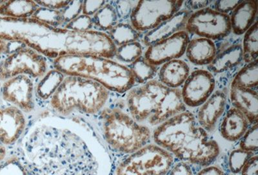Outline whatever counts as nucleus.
<instances>
[{
	"label": "nucleus",
	"instance_id": "obj_25",
	"mask_svg": "<svg viewBox=\"0 0 258 175\" xmlns=\"http://www.w3.org/2000/svg\"><path fill=\"white\" fill-rule=\"evenodd\" d=\"M66 75L54 69L45 73L41 78L40 82L36 87L37 95L43 100H47L51 98L57 88L63 81Z\"/></svg>",
	"mask_w": 258,
	"mask_h": 175
},
{
	"label": "nucleus",
	"instance_id": "obj_16",
	"mask_svg": "<svg viewBox=\"0 0 258 175\" xmlns=\"http://www.w3.org/2000/svg\"><path fill=\"white\" fill-rule=\"evenodd\" d=\"M191 14L192 13L186 9L180 10L169 20L163 22L155 29L147 32L144 38V45L149 47L154 43L183 31Z\"/></svg>",
	"mask_w": 258,
	"mask_h": 175
},
{
	"label": "nucleus",
	"instance_id": "obj_4",
	"mask_svg": "<svg viewBox=\"0 0 258 175\" xmlns=\"http://www.w3.org/2000/svg\"><path fill=\"white\" fill-rule=\"evenodd\" d=\"M109 92L94 80L66 75L50 98V105L62 116H68L76 110L95 114L104 107L109 100Z\"/></svg>",
	"mask_w": 258,
	"mask_h": 175
},
{
	"label": "nucleus",
	"instance_id": "obj_38",
	"mask_svg": "<svg viewBox=\"0 0 258 175\" xmlns=\"http://www.w3.org/2000/svg\"><path fill=\"white\" fill-rule=\"evenodd\" d=\"M137 3L138 2L133 1H116L111 4L114 7L118 19L125 20L130 18L133 9Z\"/></svg>",
	"mask_w": 258,
	"mask_h": 175
},
{
	"label": "nucleus",
	"instance_id": "obj_26",
	"mask_svg": "<svg viewBox=\"0 0 258 175\" xmlns=\"http://www.w3.org/2000/svg\"><path fill=\"white\" fill-rule=\"evenodd\" d=\"M94 27L98 31H110L118 24L116 10L112 4L106 3L93 17Z\"/></svg>",
	"mask_w": 258,
	"mask_h": 175
},
{
	"label": "nucleus",
	"instance_id": "obj_41",
	"mask_svg": "<svg viewBox=\"0 0 258 175\" xmlns=\"http://www.w3.org/2000/svg\"><path fill=\"white\" fill-rule=\"evenodd\" d=\"M39 7L53 10L60 11L66 8L71 1L67 0H45V1H35Z\"/></svg>",
	"mask_w": 258,
	"mask_h": 175
},
{
	"label": "nucleus",
	"instance_id": "obj_20",
	"mask_svg": "<svg viewBox=\"0 0 258 175\" xmlns=\"http://www.w3.org/2000/svg\"><path fill=\"white\" fill-rule=\"evenodd\" d=\"M189 74V66L185 61L174 59L162 64L158 72L159 81L169 89H178Z\"/></svg>",
	"mask_w": 258,
	"mask_h": 175
},
{
	"label": "nucleus",
	"instance_id": "obj_33",
	"mask_svg": "<svg viewBox=\"0 0 258 175\" xmlns=\"http://www.w3.org/2000/svg\"><path fill=\"white\" fill-rule=\"evenodd\" d=\"M31 18L39 21V22H42L43 24L50 25V26L54 27H63L61 10H53V9L39 7Z\"/></svg>",
	"mask_w": 258,
	"mask_h": 175
},
{
	"label": "nucleus",
	"instance_id": "obj_12",
	"mask_svg": "<svg viewBox=\"0 0 258 175\" xmlns=\"http://www.w3.org/2000/svg\"><path fill=\"white\" fill-rule=\"evenodd\" d=\"M189 36L185 31L174 34L165 40L150 46L145 53V58L153 65H162L172 60L180 58L185 54Z\"/></svg>",
	"mask_w": 258,
	"mask_h": 175
},
{
	"label": "nucleus",
	"instance_id": "obj_37",
	"mask_svg": "<svg viewBox=\"0 0 258 175\" xmlns=\"http://www.w3.org/2000/svg\"><path fill=\"white\" fill-rule=\"evenodd\" d=\"M83 2L84 1H80V0L71 1L66 8L61 10L63 22V28L64 25L75 20L78 16L82 15Z\"/></svg>",
	"mask_w": 258,
	"mask_h": 175
},
{
	"label": "nucleus",
	"instance_id": "obj_5",
	"mask_svg": "<svg viewBox=\"0 0 258 175\" xmlns=\"http://www.w3.org/2000/svg\"><path fill=\"white\" fill-rule=\"evenodd\" d=\"M106 141L112 148L131 154L146 146L151 131L119 108H106L101 114Z\"/></svg>",
	"mask_w": 258,
	"mask_h": 175
},
{
	"label": "nucleus",
	"instance_id": "obj_46",
	"mask_svg": "<svg viewBox=\"0 0 258 175\" xmlns=\"http://www.w3.org/2000/svg\"><path fill=\"white\" fill-rule=\"evenodd\" d=\"M7 154L6 147L3 144H0V163L4 160Z\"/></svg>",
	"mask_w": 258,
	"mask_h": 175
},
{
	"label": "nucleus",
	"instance_id": "obj_23",
	"mask_svg": "<svg viewBox=\"0 0 258 175\" xmlns=\"http://www.w3.org/2000/svg\"><path fill=\"white\" fill-rule=\"evenodd\" d=\"M243 50L241 45H234L216 55L208 65V70L213 73H221L238 65L243 61Z\"/></svg>",
	"mask_w": 258,
	"mask_h": 175
},
{
	"label": "nucleus",
	"instance_id": "obj_13",
	"mask_svg": "<svg viewBox=\"0 0 258 175\" xmlns=\"http://www.w3.org/2000/svg\"><path fill=\"white\" fill-rule=\"evenodd\" d=\"M34 84L29 76L21 75L5 80L1 87L4 100L23 112L30 113L34 109Z\"/></svg>",
	"mask_w": 258,
	"mask_h": 175
},
{
	"label": "nucleus",
	"instance_id": "obj_24",
	"mask_svg": "<svg viewBox=\"0 0 258 175\" xmlns=\"http://www.w3.org/2000/svg\"><path fill=\"white\" fill-rule=\"evenodd\" d=\"M39 6L35 1H6L0 6V17L27 19L31 18Z\"/></svg>",
	"mask_w": 258,
	"mask_h": 175
},
{
	"label": "nucleus",
	"instance_id": "obj_44",
	"mask_svg": "<svg viewBox=\"0 0 258 175\" xmlns=\"http://www.w3.org/2000/svg\"><path fill=\"white\" fill-rule=\"evenodd\" d=\"M213 3L212 1L209 0H189V1L184 2L185 5L186 10L190 11H197L202 10L205 8H208L210 4Z\"/></svg>",
	"mask_w": 258,
	"mask_h": 175
},
{
	"label": "nucleus",
	"instance_id": "obj_19",
	"mask_svg": "<svg viewBox=\"0 0 258 175\" xmlns=\"http://www.w3.org/2000/svg\"><path fill=\"white\" fill-rule=\"evenodd\" d=\"M257 13V0L241 1L229 16L231 32L237 36L245 34L256 21Z\"/></svg>",
	"mask_w": 258,
	"mask_h": 175
},
{
	"label": "nucleus",
	"instance_id": "obj_21",
	"mask_svg": "<svg viewBox=\"0 0 258 175\" xmlns=\"http://www.w3.org/2000/svg\"><path fill=\"white\" fill-rule=\"evenodd\" d=\"M185 54L191 63L209 65L217 55V48L213 41L199 37L188 41Z\"/></svg>",
	"mask_w": 258,
	"mask_h": 175
},
{
	"label": "nucleus",
	"instance_id": "obj_2",
	"mask_svg": "<svg viewBox=\"0 0 258 175\" xmlns=\"http://www.w3.org/2000/svg\"><path fill=\"white\" fill-rule=\"evenodd\" d=\"M153 138L156 145L184 162L206 166L220 154L218 142L209 137L189 112H182L158 125Z\"/></svg>",
	"mask_w": 258,
	"mask_h": 175
},
{
	"label": "nucleus",
	"instance_id": "obj_6",
	"mask_svg": "<svg viewBox=\"0 0 258 175\" xmlns=\"http://www.w3.org/2000/svg\"><path fill=\"white\" fill-rule=\"evenodd\" d=\"M173 165L169 152L158 145H146L119 165L116 175H167Z\"/></svg>",
	"mask_w": 258,
	"mask_h": 175
},
{
	"label": "nucleus",
	"instance_id": "obj_7",
	"mask_svg": "<svg viewBox=\"0 0 258 175\" xmlns=\"http://www.w3.org/2000/svg\"><path fill=\"white\" fill-rule=\"evenodd\" d=\"M45 57L25 45L7 56L0 63V80L24 75L31 78H41L47 72Z\"/></svg>",
	"mask_w": 258,
	"mask_h": 175
},
{
	"label": "nucleus",
	"instance_id": "obj_8",
	"mask_svg": "<svg viewBox=\"0 0 258 175\" xmlns=\"http://www.w3.org/2000/svg\"><path fill=\"white\" fill-rule=\"evenodd\" d=\"M183 1H138L131 14V25L140 32H149L181 10Z\"/></svg>",
	"mask_w": 258,
	"mask_h": 175
},
{
	"label": "nucleus",
	"instance_id": "obj_30",
	"mask_svg": "<svg viewBox=\"0 0 258 175\" xmlns=\"http://www.w3.org/2000/svg\"><path fill=\"white\" fill-rule=\"evenodd\" d=\"M243 59L246 63L257 60L258 56V25L257 20L244 34L243 41Z\"/></svg>",
	"mask_w": 258,
	"mask_h": 175
},
{
	"label": "nucleus",
	"instance_id": "obj_43",
	"mask_svg": "<svg viewBox=\"0 0 258 175\" xmlns=\"http://www.w3.org/2000/svg\"><path fill=\"white\" fill-rule=\"evenodd\" d=\"M258 159L257 155H253L244 165L241 170L242 175H257Z\"/></svg>",
	"mask_w": 258,
	"mask_h": 175
},
{
	"label": "nucleus",
	"instance_id": "obj_1",
	"mask_svg": "<svg viewBox=\"0 0 258 175\" xmlns=\"http://www.w3.org/2000/svg\"><path fill=\"white\" fill-rule=\"evenodd\" d=\"M0 40L18 41L53 59L75 55L112 59L117 48L105 32L72 31L50 26L32 18L0 17Z\"/></svg>",
	"mask_w": 258,
	"mask_h": 175
},
{
	"label": "nucleus",
	"instance_id": "obj_47",
	"mask_svg": "<svg viewBox=\"0 0 258 175\" xmlns=\"http://www.w3.org/2000/svg\"><path fill=\"white\" fill-rule=\"evenodd\" d=\"M5 0H0V6L4 3Z\"/></svg>",
	"mask_w": 258,
	"mask_h": 175
},
{
	"label": "nucleus",
	"instance_id": "obj_28",
	"mask_svg": "<svg viewBox=\"0 0 258 175\" xmlns=\"http://www.w3.org/2000/svg\"><path fill=\"white\" fill-rule=\"evenodd\" d=\"M258 82V61L247 63L235 76L230 86L257 89Z\"/></svg>",
	"mask_w": 258,
	"mask_h": 175
},
{
	"label": "nucleus",
	"instance_id": "obj_39",
	"mask_svg": "<svg viewBox=\"0 0 258 175\" xmlns=\"http://www.w3.org/2000/svg\"><path fill=\"white\" fill-rule=\"evenodd\" d=\"M242 0H220L214 2V10L219 13L228 15L230 12H232L234 9L241 3Z\"/></svg>",
	"mask_w": 258,
	"mask_h": 175
},
{
	"label": "nucleus",
	"instance_id": "obj_31",
	"mask_svg": "<svg viewBox=\"0 0 258 175\" xmlns=\"http://www.w3.org/2000/svg\"><path fill=\"white\" fill-rule=\"evenodd\" d=\"M0 175H38L24 161L13 157L0 165Z\"/></svg>",
	"mask_w": 258,
	"mask_h": 175
},
{
	"label": "nucleus",
	"instance_id": "obj_11",
	"mask_svg": "<svg viewBox=\"0 0 258 175\" xmlns=\"http://www.w3.org/2000/svg\"><path fill=\"white\" fill-rule=\"evenodd\" d=\"M215 87V78L209 70L194 71L182 85V100L188 107H200L214 93Z\"/></svg>",
	"mask_w": 258,
	"mask_h": 175
},
{
	"label": "nucleus",
	"instance_id": "obj_29",
	"mask_svg": "<svg viewBox=\"0 0 258 175\" xmlns=\"http://www.w3.org/2000/svg\"><path fill=\"white\" fill-rule=\"evenodd\" d=\"M108 35L117 47L126 43L138 41L140 34L131 24L118 23L110 30Z\"/></svg>",
	"mask_w": 258,
	"mask_h": 175
},
{
	"label": "nucleus",
	"instance_id": "obj_3",
	"mask_svg": "<svg viewBox=\"0 0 258 175\" xmlns=\"http://www.w3.org/2000/svg\"><path fill=\"white\" fill-rule=\"evenodd\" d=\"M54 69L64 75L94 80L109 91L123 94L133 89L135 78L128 66L96 55H75L53 61Z\"/></svg>",
	"mask_w": 258,
	"mask_h": 175
},
{
	"label": "nucleus",
	"instance_id": "obj_27",
	"mask_svg": "<svg viewBox=\"0 0 258 175\" xmlns=\"http://www.w3.org/2000/svg\"><path fill=\"white\" fill-rule=\"evenodd\" d=\"M128 67L133 73L135 82L140 84L153 80L158 72L157 67L150 63L143 56L130 64Z\"/></svg>",
	"mask_w": 258,
	"mask_h": 175
},
{
	"label": "nucleus",
	"instance_id": "obj_45",
	"mask_svg": "<svg viewBox=\"0 0 258 175\" xmlns=\"http://www.w3.org/2000/svg\"><path fill=\"white\" fill-rule=\"evenodd\" d=\"M197 175H224L220 168L216 166H207L198 172Z\"/></svg>",
	"mask_w": 258,
	"mask_h": 175
},
{
	"label": "nucleus",
	"instance_id": "obj_32",
	"mask_svg": "<svg viewBox=\"0 0 258 175\" xmlns=\"http://www.w3.org/2000/svg\"><path fill=\"white\" fill-rule=\"evenodd\" d=\"M143 47L138 41L125 44L116 48L115 57L121 62L131 64L142 56Z\"/></svg>",
	"mask_w": 258,
	"mask_h": 175
},
{
	"label": "nucleus",
	"instance_id": "obj_42",
	"mask_svg": "<svg viewBox=\"0 0 258 175\" xmlns=\"http://www.w3.org/2000/svg\"><path fill=\"white\" fill-rule=\"evenodd\" d=\"M167 175H194L192 168L184 162H180L172 165Z\"/></svg>",
	"mask_w": 258,
	"mask_h": 175
},
{
	"label": "nucleus",
	"instance_id": "obj_10",
	"mask_svg": "<svg viewBox=\"0 0 258 175\" xmlns=\"http://www.w3.org/2000/svg\"><path fill=\"white\" fill-rule=\"evenodd\" d=\"M185 31L200 38L216 40L225 38L231 32L230 16L209 8L195 11L186 22Z\"/></svg>",
	"mask_w": 258,
	"mask_h": 175
},
{
	"label": "nucleus",
	"instance_id": "obj_35",
	"mask_svg": "<svg viewBox=\"0 0 258 175\" xmlns=\"http://www.w3.org/2000/svg\"><path fill=\"white\" fill-rule=\"evenodd\" d=\"M258 145L257 123L252 124L250 128L246 130L245 134L241 137L239 147L246 151L254 153L257 151Z\"/></svg>",
	"mask_w": 258,
	"mask_h": 175
},
{
	"label": "nucleus",
	"instance_id": "obj_40",
	"mask_svg": "<svg viewBox=\"0 0 258 175\" xmlns=\"http://www.w3.org/2000/svg\"><path fill=\"white\" fill-rule=\"evenodd\" d=\"M107 3L105 1H98V0H90V1L83 2L82 14L83 15L93 16Z\"/></svg>",
	"mask_w": 258,
	"mask_h": 175
},
{
	"label": "nucleus",
	"instance_id": "obj_15",
	"mask_svg": "<svg viewBox=\"0 0 258 175\" xmlns=\"http://www.w3.org/2000/svg\"><path fill=\"white\" fill-rule=\"evenodd\" d=\"M227 96L221 91L214 92L206 102L200 106L198 113V123L207 132L216 128L219 119L224 114Z\"/></svg>",
	"mask_w": 258,
	"mask_h": 175
},
{
	"label": "nucleus",
	"instance_id": "obj_14",
	"mask_svg": "<svg viewBox=\"0 0 258 175\" xmlns=\"http://www.w3.org/2000/svg\"><path fill=\"white\" fill-rule=\"evenodd\" d=\"M26 126L24 112L15 107L0 108V143L11 145L20 139Z\"/></svg>",
	"mask_w": 258,
	"mask_h": 175
},
{
	"label": "nucleus",
	"instance_id": "obj_17",
	"mask_svg": "<svg viewBox=\"0 0 258 175\" xmlns=\"http://www.w3.org/2000/svg\"><path fill=\"white\" fill-rule=\"evenodd\" d=\"M185 111L186 106L182 100L180 90L169 88L157 110L148 119L149 123L152 126H158Z\"/></svg>",
	"mask_w": 258,
	"mask_h": 175
},
{
	"label": "nucleus",
	"instance_id": "obj_18",
	"mask_svg": "<svg viewBox=\"0 0 258 175\" xmlns=\"http://www.w3.org/2000/svg\"><path fill=\"white\" fill-rule=\"evenodd\" d=\"M230 98L234 108L245 116L249 124L257 123V89L230 86Z\"/></svg>",
	"mask_w": 258,
	"mask_h": 175
},
{
	"label": "nucleus",
	"instance_id": "obj_36",
	"mask_svg": "<svg viewBox=\"0 0 258 175\" xmlns=\"http://www.w3.org/2000/svg\"><path fill=\"white\" fill-rule=\"evenodd\" d=\"M93 27L92 17L82 14L75 20L64 25L63 28L72 30V31L85 32L93 31Z\"/></svg>",
	"mask_w": 258,
	"mask_h": 175
},
{
	"label": "nucleus",
	"instance_id": "obj_9",
	"mask_svg": "<svg viewBox=\"0 0 258 175\" xmlns=\"http://www.w3.org/2000/svg\"><path fill=\"white\" fill-rule=\"evenodd\" d=\"M169 88L152 80L128 91L126 104L131 116L138 123L148 120L157 110Z\"/></svg>",
	"mask_w": 258,
	"mask_h": 175
},
{
	"label": "nucleus",
	"instance_id": "obj_34",
	"mask_svg": "<svg viewBox=\"0 0 258 175\" xmlns=\"http://www.w3.org/2000/svg\"><path fill=\"white\" fill-rule=\"evenodd\" d=\"M252 156V153L243 150L240 148L232 151L229 156L230 171L233 173H238L241 172L244 165Z\"/></svg>",
	"mask_w": 258,
	"mask_h": 175
},
{
	"label": "nucleus",
	"instance_id": "obj_22",
	"mask_svg": "<svg viewBox=\"0 0 258 175\" xmlns=\"http://www.w3.org/2000/svg\"><path fill=\"white\" fill-rule=\"evenodd\" d=\"M248 125L247 119L241 112L236 108H230L221 124V135L228 141H237L245 134Z\"/></svg>",
	"mask_w": 258,
	"mask_h": 175
},
{
	"label": "nucleus",
	"instance_id": "obj_48",
	"mask_svg": "<svg viewBox=\"0 0 258 175\" xmlns=\"http://www.w3.org/2000/svg\"><path fill=\"white\" fill-rule=\"evenodd\" d=\"M1 84H0V94H1Z\"/></svg>",
	"mask_w": 258,
	"mask_h": 175
}]
</instances>
